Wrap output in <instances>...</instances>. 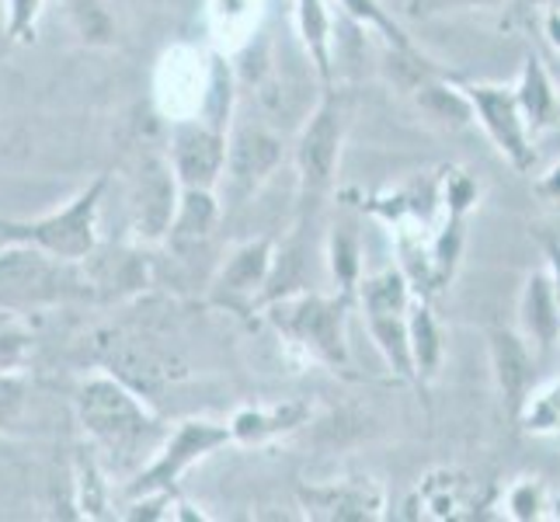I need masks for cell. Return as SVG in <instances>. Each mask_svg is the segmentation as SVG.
<instances>
[{
	"instance_id": "cell-1",
	"label": "cell",
	"mask_w": 560,
	"mask_h": 522,
	"mask_svg": "<svg viewBox=\"0 0 560 522\" xmlns=\"http://www.w3.org/2000/svg\"><path fill=\"white\" fill-rule=\"evenodd\" d=\"M77 421L88 432L91 446L112 460V467H132L143 453H158L164 442V425L143 397L119 373H94L73 397Z\"/></svg>"
},
{
	"instance_id": "cell-2",
	"label": "cell",
	"mask_w": 560,
	"mask_h": 522,
	"mask_svg": "<svg viewBox=\"0 0 560 522\" xmlns=\"http://www.w3.org/2000/svg\"><path fill=\"white\" fill-rule=\"evenodd\" d=\"M349 306L352 297L335 293H279L265 303V317L276 332L300 348L306 359H314L327 370H349V332H345V321H349Z\"/></svg>"
},
{
	"instance_id": "cell-3",
	"label": "cell",
	"mask_w": 560,
	"mask_h": 522,
	"mask_svg": "<svg viewBox=\"0 0 560 522\" xmlns=\"http://www.w3.org/2000/svg\"><path fill=\"white\" fill-rule=\"evenodd\" d=\"M105 192H108V171L88 182L63 209H52L35 220H0V237L35 244L46 255L63 262H84L98 247V212Z\"/></svg>"
},
{
	"instance_id": "cell-4",
	"label": "cell",
	"mask_w": 560,
	"mask_h": 522,
	"mask_svg": "<svg viewBox=\"0 0 560 522\" xmlns=\"http://www.w3.org/2000/svg\"><path fill=\"white\" fill-rule=\"evenodd\" d=\"M67 297H91L81 262H63L43 247L8 241L0 247V306L25 311Z\"/></svg>"
},
{
	"instance_id": "cell-5",
	"label": "cell",
	"mask_w": 560,
	"mask_h": 522,
	"mask_svg": "<svg viewBox=\"0 0 560 522\" xmlns=\"http://www.w3.org/2000/svg\"><path fill=\"white\" fill-rule=\"evenodd\" d=\"M345 126H349V112H345L341 94L320 91V102L311 112V119L303 123L300 140L293 150L296 178H300V206L311 209L317 206L335 185V174L341 164V147H345Z\"/></svg>"
},
{
	"instance_id": "cell-6",
	"label": "cell",
	"mask_w": 560,
	"mask_h": 522,
	"mask_svg": "<svg viewBox=\"0 0 560 522\" xmlns=\"http://www.w3.org/2000/svg\"><path fill=\"white\" fill-rule=\"evenodd\" d=\"M230 442H234L230 421H212V418H185V421H178L175 429L164 436L161 450L153 453V460L126 485L129 498L153 495V491L175 495L178 480L188 474V467H196L199 460L230 446Z\"/></svg>"
},
{
	"instance_id": "cell-7",
	"label": "cell",
	"mask_w": 560,
	"mask_h": 522,
	"mask_svg": "<svg viewBox=\"0 0 560 522\" xmlns=\"http://www.w3.org/2000/svg\"><path fill=\"white\" fill-rule=\"evenodd\" d=\"M129 217L132 230H137L140 244H164L175 223V212L182 202V182L175 167H171L167 150H147L129 171Z\"/></svg>"
},
{
	"instance_id": "cell-8",
	"label": "cell",
	"mask_w": 560,
	"mask_h": 522,
	"mask_svg": "<svg viewBox=\"0 0 560 522\" xmlns=\"http://www.w3.org/2000/svg\"><path fill=\"white\" fill-rule=\"evenodd\" d=\"M474 102V123L488 132L494 150L512 164V171L526 174L536 164V137L515 98V84H467Z\"/></svg>"
},
{
	"instance_id": "cell-9",
	"label": "cell",
	"mask_w": 560,
	"mask_h": 522,
	"mask_svg": "<svg viewBox=\"0 0 560 522\" xmlns=\"http://www.w3.org/2000/svg\"><path fill=\"white\" fill-rule=\"evenodd\" d=\"M230 132L206 119H175L167 132V158L182 188H220L226 171Z\"/></svg>"
},
{
	"instance_id": "cell-10",
	"label": "cell",
	"mask_w": 560,
	"mask_h": 522,
	"mask_svg": "<svg viewBox=\"0 0 560 522\" xmlns=\"http://www.w3.org/2000/svg\"><path fill=\"white\" fill-rule=\"evenodd\" d=\"M300 509L320 522H376L386 515V491L376 477L352 474L300 485Z\"/></svg>"
},
{
	"instance_id": "cell-11",
	"label": "cell",
	"mask_w": 560,
	"mask_h": 522,
	"mask_svg": "<svg viewBox=\"0 0 560 522\" xmlns=\"http://www.w3.org/2000/svg\"><path fill=\"white\" fill-rule=\"evenodd\" d=\"M285 158V147L272 129L265 126H241L230 132L226 147V196L237 206L247 202L250 196H258L261 185L272 178Z\"/></svg>"
},
{
	"instance_id": "cell-12",
	"label": "cell",
	"mask_w": 560,
	"mask_h": 522,
	"mask_svg": "<svg viewBox=\"0 0 560 522\" xmlns=\"http://www.w3.org/2000/svg\"><path fill=\"white\" fill-rule=\"evenodd\" d=\"M488 359L491 380L505 418H518L529 391L539 383L536 376V348L515 327H488Z\"/></svg>"
},
{
	"instance_id": "cell-13",
	"label": "cell",
	"mask_w": 560,
	"mask_h": 522,
	"mask_svg": "<svg viewBox=\"0 0 560 522\" xmlns=\"http://www.w3.org/2000/svg\"><path fill=\"white\" fill-rule=\"evenodd\" d=\"M276 241L272 237H250L244 244H237L226 255V262L220 265L217 279V293H223L226 300H250L261 303L268 297V286L276 279Z\"/></svg>"
},
{
	"instance_id": "cell-14",
	"label": "cell",
	"mask_w": 560,
	"mask_h": 522,
	"mask_svg": "<svg viewBox=\"0 0 560 522\" xmlns=\"http://www.w3.org/2000/svg\"><path fill=\"white\" fill-rule=\"evenodd\" d=\"M81 268H84L91 297H102V300L140 297L150 282L147 258H140V251H129V247H115V251L94 247L91 255L81 262Z\"/></svg>"
},
{
	"instance_id": "cell-15",
	"label": "cell",
	"mask_w": 560,
	"mask_h": 522,
	"mask_svg": "<svg viewBox=\"0 0 560 522\" xmlns=\"http://www.w3.org/2000/svg\"><path fill=\"white\" fill-rule=\"evenodd\" d=\"M518 332L536 348V356H547L560 341V300L553 293V279L547 268L526 276L518 293Z\"/></svg>"
},
{
	"instance_id": "cell-16",
	"label": "cell",
	"mask_w": 560,
	"mask_h": 522,
	"mask_svg": "<svg viewBox=\"0 0 560 522\" xmlns=\"http://www.w3.org/2000/svg\"><path fill=\"white\" fill-rule=\"evenodd\" d=\"M296 8V35L314 67L320 91L335 88V14L327 0H293Z\"/></svg>"
},
{
	"instance_id": "cell-17",
	"label": "cell",
	"mask_w": 560,
	"mask_h": 522,
	"mask_svg": "<svg viewBox=\"0 0 560 522\" xmlns=\"http://www.w3.org/2000/svg\"><path fill=\"white\" fill-rule=\"evenodd\" d=\"M515 98L523 105L533 137L560 126V91L553 84L550 63H544V56H536V53L523 56V70H518V81H515Z\"/></svg>"
},
{
	"instance_id": "cell-18",
	"label": "cell",
	"mask_w": 560,
	"mask_h": 522,
	"mask_svg": "<svg viewBox=\"0 0 560 522\" xmlns=\"http://www.w3.org/2000/svg\"><path fill=\"white\" fill-rule=\"evenodd\" d=\"M306 421H311V404L279 401V404H268V408H241L230 418V432H234V442L261 446V442H272L279 436L303 429Z\"/></svg>"
},
{
	"instance_id": "cell-19",
	"label": "cell",
	"mask_w": 560,
	"mask_h": 522,
	"mask_svg": "<svg viewBox=\"0 0 560 522\" xmlns=\"http://www.w3.org/2000/svg\"><path fill=\"white\" fill-rule=\"evenodd\" d=\"M223 217V206L217 188H182V202L175 212V223H171V234L164 244H171L175 251H191L212 237Z\"/></svg>"
},
{
	"instance_id": "cell-20",
	"label": "cell",
	"mask_w": 560,
	"mask_h": 522,
	"mask_svg": "<svg viewBox=\"0 0 560 522\" xmlns=\"http://www.w3.org/2000/svg\"><path fill=\"white\" fill-rule=\"evenodd\" d=\"M408 335H411V359H415V386L418 391H429V383L442 370V359H446V338H442L439 317L424 297H415L411 303Z\"/></svg>"
},
{
	"instance_id": "cell-21",
	"label": "cell",
	"mask_w": 560,
	"mask_h": 522,
	"mask_svg": "<svg viewBox=\"0 0 560 522\" xmlns=\"http://www.w3.org/2000/svg\"><path fill=\"white\" fill-rule=\"evenodd\" d=\"M411 98L442 129H463L474 123V102L467 94V84L450 81L446 73H435L429 81H421L411 91Z\"/></svg>"
},
{
	"instance_id": "cell-22",
	"label": "cell",
	"mask_w": 560,
	"mask_h": 522,
	"mask_svg": "<svg viewBox=\"0 0 560 522\" xmlns=\"http://www.w3.org/2000/svg\"><path fill=\"white\" fill-rule=\"evenodd\" d=\"M365 332H370L380 359L386 362V370L404 383H415L408 314H365Z\"/></svg>"
},
{
	"instance_id": "cell-23",
	"label": "cell",
	"mask_w": 560,
	"mask_h": 522,
	"mask_svg": "<svg viewBox=\"0 0 560 522\" xmlns=\"http://www.w3.org/2000/svg\"><path fill=\"white\" fill-rule=\"evenodd\" d=\"M355 297L362 303V314H408L418 293L411 279L404 276V268L394 265V268H383V272L362 276Z\"/></svg>"
},
{
	"instance_id": "cell-24",
	"label": "cell",
	"mask_w": 560,
	"mask_h": 522,
	"mask_svg": "<svg viewBox=\"0 0 560 522\" xmlns=\"http://www.w3.org/2000/svg\"><path fill=\"white\" fill-rule=\"evenodd\" d=\"M73 509L77 519H108V488L94 446H81L73 456Z\"/></svg>"
},
{
	"instance_id": "cell-25",
	"label": "cell",
	"mask_w": 560,
	"mask_h": 522,
	"mask_svg": "<svg viewBox=\"0 0 560 522\" xmlns=\"http://www.w3.org/2000/svg\"><path fill=\"white\" fill-rule=\"evenodd\" d=\"M338 4H341V11L349 14L355 25H362L365 32H373V35H380L383 49H404V53L418 49L411 43V35L400 28V22L380 4V0H338Z\"/></svg>"
},
{
	"instance_id": "cell-26",
	"label": "cell",
	"mask_w": 560,
	"mask_h": 522,
	"mask_svg": "<svg viewBox=\"0 0 560 522\" xmlns=\"http://www.w3.org/2000/svg\"><path fill=\"white\" fill-rule=\"evenodd\" d=\"M515 421L526 436H557L560 432V376L536 383Z\"/></svg>"
},
{
	"instance_id": "cell-27",
	"label": "cell",
	"mask_w": 560,
	"mask_h": 522,
	"mask_svg": "<svg viewBox=\"0 0 560 522\" xmlns=\"http://www.w3.org/2000/svg\"><path fill=\"white\" fill-rule=\"evenodd\" d=\"M70 25L84 46L105 49L115 43V14L108 8V0H63Z\"/></svg>"
},
{
	"instance_id": "cell-28",
	"label": "cell",
	"mask_w": 560,
	"mask_h": 522,
	"mask_svg": "<svg viewBox=\"0 0 560 522\" xmlns=\"http://www.w3.org/2000/svg\"><path fill=\"white\" fill-rule=\"evenodd\" d=\"M463 244H467V217H446L442 227L429 237L432 247V268H435V286L439 293L453 282L459 258H463Z\"/></svg>"
},
{
	"instance_id": "cell-29",
	"label": "cell",
	"mask_w": 560,
	"mask_h": 522,
	"mask_svg": "<svg viewBox=\"0 0 560 522\" xmlns=\"http://www.w3.org/2000/svg\"><path fill=\"white\" fill-rule=\"evenodd\" d=\"M327 265H331V279H335V293L352 297L359 293L362 282V244L349 230H335L331 241H327Z\"/></svg>"
},
{
	"instance_id": "cell-30",
	"label": "cell",
	"mask_w": 560,
	"mask_h": 522,
	"mask_svg": "<svg viewBox=\"0 0 560 522\" xmlns=\"http://www.w3.org/2000/svg\"><path fill=\"white\" fill-rule=\"evenodd\" d=\"M463 491H467V480H459L456 474H450V471L429 474V477H424V485L418 488L421 509H429L424 515H432V519H456L459 509L467 506V501H463Z\"/></svg>"
},
{
	"instance_id": "cell-31",
	"label": "cell",
	"mask_w": 560,
	"mask_h": 522,
	"mask_svg": "<svg viewBox=\"0 0 560 522\" xmlns=\"http://www.w3.org/2000/svg\"><path fill=\"white\" fill-rule=\"evenodd\" d=\"M32 348V327L22 317V311L0 306V373L22 370Z\"/></svg>"
},
{
	"instance_id": "cell-32",
	"label": "cell",
	"mask_w": 560,
	"mask_h": 522,
	"mask_svg": "<svg viewBox=\"0 0 560 522\" xmlns=\"http://www.w3.org/2000/svg\"><path fill=\"white\" fill-rule=\"evenodd\" d=\"M550 495H547V485L536 477H518L509 485L505 491V515L515 519V522H539L547 519L550 512Z\"/></svg>"
},
{
	"instance_id": "cell-33",
	"label": "cell",
	"mask_w": 560,
	"mask_h": 522,
	"mask_svg": "<svg viewBox=\"0 0 560 522\" xmlns=\"http://www.w3.org/2000/svg\"><path fill=\"white\" fill-rule=\"evenodd\" d=\"M261 0H209L206 14L220 38H244L258 18Z\"/></svg>"
},
{
	"instance_id": "cell-34",
	"label": "cell",
	"mask_w": 560,
	"mask_h": 522,
	"mask_svg": "<svg viewBox=\"0 0 560 522\" xmlns=\"http://www.w3.org/2000/svg\"><path fill=\"white\" fill-rule=\"evenodd\" d=\"M480 202V185L470 171L463 167H442V212L446 217H467Z\"/></svg>"
},
{
	"instance_id": "cell-35",
	"label": "cell",
	"mask_w": 560,
	"mask_h": 522,
	"mask_svg": "<svg viewBox=\"0 0 560 522\" xmlns=\"http://www.w3.org/2000/svg\"><path fill=\"white\" fill-rule=\"evenodd\" d=\"M43 4H46V0H8V4H4V38L11 46L35 43Z\"/></svg>"
},
{
	"instance_id": "cell-36",
	"label": "cell",
	"mask_w": 560,
	"mask_h": 522,
	"mask_svg": "<svg viewBox=\"0 0 560 522\" xmlns=\"http://www.w3.org/2000/svg\"><path fill=\"white\" fill-rule=\"evenodd\" d=\"M25 394H28V383H25L22 370L0 373V429L14 425L18 415L25 411Z\"/></svg>"
},
{
	"instance_id": "cell-37",
	"label": "cell",
	"mask_w": 560,
	"mask_h": 522,
	"mask_svg": "<svg viewBox=\"0 0 560 522\" xmlns=\"http://www.w3.org/2000/svg\"><path fill=\"white\" fill-rule=\"evenodd\" d=\"M501 4V0H411V14H439V11H453V8H494Z\"/></svg>"
},
{
	"instance_id": "cell-38",
	"label": "cell",
	"mask_w": 560,
	"mask_h": 522,
	"mask_svg": "<svg viewBox=\"0 0 560 522\" xmlns=\"http://www.w3.org/2000/svg\"><path fill=\"white\" fill-rule=\"evenodd\" d=\"M539 244H544V258H547V272L553 279V293L560 300V241L553 234H544L539 237Z\"/></svg>"
},
{
	"instance_id": "cell-39",
	"label": "cell",
	"mask_w": 560,
	"mask_h": 522,
	"mask_svg": "<svg viewBox=\"0 0 560 522\" xmlns=\"http://www.w3.org/2000/svg\"><path fill=\"white\" fill-rule=\"evenodd\" d=\"M536 196L544 199V202H560V164H553L547 174H539Z\"/></svg>"
},
{
	"instance_id": "cell-40",
	"label": "cell",
	"mask_w": 560,
	"mask_h": 522,
	"mask_svg": "<svg viewBox=\"0 0 560 522\" xmlns=\"http://www.w3.org/2000/svg\"><path fill=\"white\" fill-rule=\"evenodd\" d=\"M544 32L550 38V46L560 53V8H547L544 11Z\"/></svg>"
},
{
	"instance_id": "cell-41",
	"label": "cell",
	"mask_w": 560,
	"mask_h": 522,
	"mask_svg": "<svg viewBox=\"0 0 560 522\" xmlns=\"http://www.w3.org/2000/svg\"><path fill=\"white\" fill-rule=\"evenodd\" d=\"M523 4H536V8H560V0H523Z\"/></svg>"
},
{
	"instance_id": "cell-42",
	"label": "cell",
	"mask_w": 560,
	"mask_h": 522,
	"mask_svg": "<svg viewBox=\"0 0 560 522\" xmlns=\"http://www.w3.org/2000/svg\"><path fill=\"white\" fill-rule=\"evenodd\" d=\"M550 73H553V84H557V91H560V53H557V60L550 63Z\"/></svg>"
},
{
	"instance_id": "cell-43",
	"label": "cell",
	"mask_w": 560,
	"mask_h": 522,
	"mask_svg": "<svg viewBox=\"0 0 560 522\" xmlns=\"http://www.w3.org/2000/svg\"><path fill=\"white\" fill-rule=\"evenodd\" d=\"M4 244H8V241H4V237H0V247H4Z\"/></svg>"
},
{
	"instance_id": "cell-44",
	"label": "cell",
	"mask_w": 560,
	"mask_h": 522,
	"mask_svg": "<svg viewBox=\"0 0 560 522\" xmlns=\"http://www.w3.org/2000/svg\"><path fill=\"white\" fill-rule=\"evenodd\" d=\"M557 515H560V501H557Z\"/></svg>"
},
{
	"instance_id": "cell-45",
	"label": "cell",
	"mask_w": 560,
	"mask_h": 522,
	"mask_svg": "<svg viewBox=\"0 0 560 522\" xmlns=\"http://www.w3.org/2000/svg\"><path fill=\"white\" fill-rule=\"evenodd\" d=\"M557 348H560V341H557Z\"/></svg>"
}]
</instances>
